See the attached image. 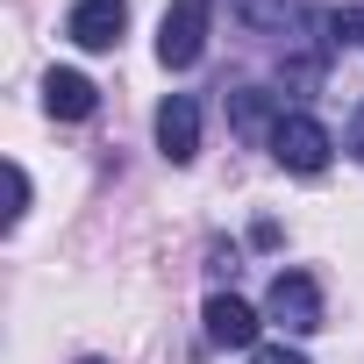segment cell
<instances>
[{"mask_svg": "<svg viewBox=\"0 0 364 364\" xmlns=\"http://www.w3.org/2000/svg\"><path fill=\"white\" fill-rule=\"evenodd\" d=\"M157 150H164L171 164H193V157H200V100H193V93H171V100L157 107Z\"/></svg>", "mask_w": 364, "mask_h": 364, "instance_id": "obj_5", "label": "cell"}, {"mask_svg": "<svg viewBox=\"0 0 364 364\" xmlns=\"http://www.w3.org/2000/svg\"><path fill=\"white\" fill-rule=\"evenodd\" d=\"M229 15H236L250 36H293L300 0H229Z\"/></svg>", "mask_w": 364, "mask_h": 364, "instance_id": "obj_9", "label": "cell"}, {"mask_svg": "<svg viewBox=\"0 0 364 364\" xmlns=\"http://www.w3.org/2000/svg\"><path fill=\"white\" fill-rule=\"evenodd\" d=\"M250 364H307V350H293V343H257Z\"/></svg>", "mask_w": 364, "mask_h": 364, "instance_id": "obj_12", "label": "cell"}, {"mask_svg": "<svg viewBox=\"0 0 364 364\" xmlns=\"http://www.w3.org/2000/svg\"><path fill=\"white\" fill-rule=\"evenodd\" d=\"M343 150L364 164V100H357V114H350V136H343Z\"/></svg>", "mask_w": 364, "mask_h": 364, "instance_id": "obj_13", "label": "cell"}, {"mask_svg": "<svg viewBox=\"0 0 364 364\" xmlns=\"http://www.w3.org/2000/svg\"><path fill=\"white\" fill-rule=\"evenodd\" d=\"M22 208H29V171H22V164H8V229L22 222Z\"/></svg>", "mask_w": 364, "mask_h": 364, "instance_id": "obj_11", "label": "cell"}, {"mask_svg": "<svg viewBox=\"0 0 364 364\" xmlns=\"http://www.w3.org/2000/svg\"><path fill=\"white\" fill-rule=\"evenodd\" d=\"M229 122H236V136H250V143H272V129L286 122V107H279V93H264V86H250V93H236V107H229Z\"/></svg>", "mask_w": 364, "mask_h": 364, "instance_id": "obj_8", "label": "cell"}, {"mask_svg": "<svg viewBox=\"0 0 364 364\" xmlns=\"http://www.w3.org/2000/svg\"><path fill=\"white\" fill-rule=\"evenodd\" d=\"M208 22H215V0H171L164 22H157V65L164 72H193L208 50Z\"/></svg>", "mask_w": 364, "mask_h": 364, "instance_id": "obj_1", "label": "cell"}, {"mask_svg": "<svg viewBox=\"0 0 364 364\" xmlns=\"http://www.w3.org/2000/svg\"><path fill=\"white\" fill-rule=\"evenodd\" d=\"M208 343L215 350H257V307H243L236 293L208 300Z\"/></svg>", "mask_w": 364, "mask_h": 364, "instance_id": "obj_6", "label": "cell"}, {"mask_svg": "<svg viewBox=\"0 0 364 364\" xmlns=\"http://www.w3.org/2000/svg\"><path fill=\"white\" fill-rule=\"evenodd\" d=\"M321 29H328V43L364 50V8H328V15H321Z\"/></svg>", "mask_w": 364, "mask_h": 364, "instance_id": "obj_10", "label": "cell"}, {"mask_svg": "<svg viewBox=\"0 0 364 364\" xmlns=\"http://www.w3.org/2000/svg\"><path fill=\"white\" fill-rule=\"evenodd\" d=\"M93 100H100V86H93L86 72H50V79H43V107H50V122H86Z\"/></svg>", "mask_w": 364, "mask_h": 364, "instance_id": "obj_7", "label": "cell"}, {"mask_svg": "<svg viewBox=\"0 0 364 364\" xmlns=\"http://www.w3.org/2000/svg\"><path fill=\"white\" fill-rule=\"evenodd\" d=\"M79 364H107V357H79Z\"/></svg>", "mask_w": 364, "mask_h": 364, "instance_id": "obj_14", "label": "cell"}, {"mask_svg": "<svg viewBox=\"0 0 364 364\" xmlns=\"http://www.w3.org/2000/svg\"><path fill=\"white\" fill-rule=\"evenodd\" d=\"M264 321H279L286 336H314L321 328V286L307 272H279L264 293Z\"/></svg>", "mask_w": 364, "mask_h": 364, "instance_id": "obj_3", "label": "cell"}, {"mask_svg": "<svg viewBox=\"0 0 364 364\" xmlns=\"http://www.w3.org/2000/svg\"><path fill=\"white\" fill-rule=\"evenodd\" d=\"M129 29V0H72V15H65V36L79 50H114Z\"/></svg>", "mask_w": 364, "mask_h": 364, "instance_id": "obj_4", "label": "cell"}, {"mask_svg": "<svg viewBox=\"0 0 364 364\" xmlns=\"http://www.w3.org/2000/svg\"><path fill=\"white\" fill-rule=\"evenodd\" d=\"M286 171H300V178H314V171H328V157H336V136L314 122V114H286L279 129H272V143H264Z\"/></svg>", "mask_w": 364, "mask_h": 364, "instance_id": "obj_2", "label": "cell"}]
</instances>
